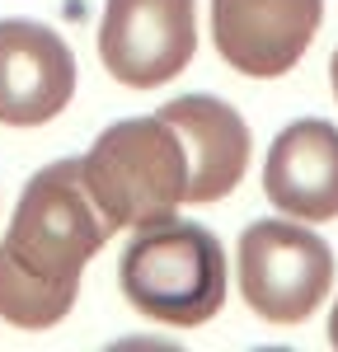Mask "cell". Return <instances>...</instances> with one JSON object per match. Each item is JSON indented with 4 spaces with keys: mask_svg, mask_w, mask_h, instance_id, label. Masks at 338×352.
Returning <instances> with one entry per match:
<instances>
[{
    "mask_svg": "<svg viewBox=\"0 0 338 352\" xmlns=\"http://www.w3.org/2000/svg\"><path fill=\"white\" fill-rule=\"evenodd\" d=\"M263 192L291 221L338 217V127L324 118H301L268 146Z\"/></svg>",
    "mask_w": 338,
    "mask_h": 352,
    "instance_id": "9c48e42d",
    "label": "cell"
},
{
    "mask_svg": "<svg viewBox=\"0 0 338 352\" xmlns=\"http://www.w3.org/2000/svg\"><path fill=\"white\" fill-rule=\"evenodd\" d=\"M160 118L169 122V132L179 136L183 151V202H216L225 192H235V184L249 169V127L245 118L212 99V94H183L160 109Z\"/></svg>",
    "mask_w": 338,
    "mask_h": 352,
    "instance_id": "ba28073f",
    "label": "cell"
},
{
    "mask_svg": "<svg viewBox=\"0 0 338 352\" xmlns=\"http://www.w3.org/2000/svg\"><path fill=\"white\" fill-rule=\"evenodd\" d=\"M324 0H212V38L230 71L286 76L319 33Z\"/></svg>",
    "mask_w": 338,
    "mask_h": 352,
    "instance_id": "8992f818",
    "label": "cell"
},
{
    "mask_svg": "<svg viewBox=\"0 0 338 352\" xmlns=\"http://www.w3.org/2000/svg\"><path fill=\"white\" fill-rule=\"evenodd\" d=\"M84 188L94 207L104 212L109 230L117 226H155L165 217H179L183 207V151L169 122L155 118H122L99 132L80 160Z\"/></svg>",
    "mask_w": 338,
    "mask_h": 352,
    "instance_id": "3957f363",
    "label": "cell"
},
{
    "mask_svg": "<svg viewBox=\"0 0 338 352\" xmlns=\"http://www.w3.org/2000/svg\"><path fill=\"white\" fill-rule=\"evenodd\" d=\"M197 52L193 0H109L99 24V56L113 80L155 89L174 80Z\"/></svg>",
    "mask_w": 338,
    "mask_h": 352,
    "instance_id": "5b68a950",
    "label": "cell"
},
{
    "mask_svg": "<svg viewBox=\"0 0 338 352\" xmlns=\"http://www.w3.org/2000/svg\"><path fill=\"white\" fill-rule=\"evenodd\" d=\"M109 235V221L84 188L80 160L38 169L0 240V320L14 329L61 324L76 305L84 263Z\"/></svg>",
    "mask_w": 338,
    "mask_h": 352,
    "instance_id": "6da1fadb",
    "label": "cell"
},
{
    "mask_svg": "<svg viewBox=\"0 0 338 352\" xmlns=\"http://www.w3.org/2000/svg\"><path fill=\"white\" fill-rule=\"evenodd\" d=\"M240 296L268 324H301L334 292V254L296 221H254L240 235Z\"/></svg>",
    "mask_w": 338,
    "mask_h": 352,
    "instance_id": "277c9868",
    "label": "cell"
},
{
    "mask_svg": "<svg viewBox=\"0 0 338 352\" xmlns=\"http://www.w3.org/2000/svg\"><path fill=\"white\" fill-rule=\"evenodd\" d=\"M117 287L141 315L197 329L225 305V249L207 226L179 217L137 226V240L117 263Z\"/></svg>",
    "mask_w": 338,
    "mask_h": 352,
    "instance_id": "7a4b0ae2",
    "label": "cell"
},
{
    "mask_svg": "<svg viewBox=\"0 0 338 352\" xmlns=\"http://www.w3.org/2000/svg\"><path fill=\"white\" fill-rule=\"evenodd\" d=\"M76 99V56L66 38L33 19H0V122L43 127Z\"/></svg>",
    "mask_w": 338,
    "mask_h": 352,
    "instance_id": "52a82bcc",
    "label": "cell"
},
{
    "mask_svg": "<svg viewBox=\"0 0 338 352\" xmlns=\"http://www.w3.org/2000/svg\"><path fill=\"white\" fill-rule=\"evenodd\" d=\"M329 343L338 348V300H334V315H329Z\"/></svg>",
    "mask_w": 338,
    "mask_h": 352,
    "instance_id": "30bf717a",
    "label": "cell"
},
{
    "mask_svg": "<svg viewBox=\"0 0 338 352\" xmlns=\"http://www.w3.org/2000/svg\"><path fill=\"white\" fill-rule=\"evenodd\" d=\"M329 80H334V94H338V52H334V61H329Z\"/></svg>",
    "mask_w": 338,
    "mask_h": 352,
    "instance_id": "8fae6325",
    "label": "cell"
}]
</instances>
